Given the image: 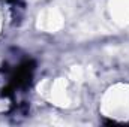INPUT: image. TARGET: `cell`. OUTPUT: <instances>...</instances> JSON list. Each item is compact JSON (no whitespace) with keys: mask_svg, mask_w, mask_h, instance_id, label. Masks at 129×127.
<instances>
[{"mask_svg":"<svg viewBox=\"0 0 129 127\" xmlns=\"http://www.w3.org/2000/svg\"><path fill=\"white\" fill-rule=\"evenodd\" d=\"M64 24V18L57 8H45L39 12L36 18V27L41 32L56 33L59 32Z\"/></svg>","mask_w":129,"mask_h":127,"instance_id":"3","label":"cell"},{"mask_svg":"<svg viewBox=\"0 0 129 127\" xmlns=\"http://www.w3.org/2000/svg\"><path fill=\"white\" fill-rule=\"evenodd\" d=\"M38 90L47 100H50L53 105H56L59 108H68L72 103L68 81L64 78H57L54 81L45 79V81H42V84H39Z\"/></svg>","mask_w":129,"mask_h":127,"instance_id":"2","label":"cell"},{"mask_svg":"<svg viewBox=\"0 0 129 127\" xmlns=\"http://www.w3.org/2000/svg\"><path fill=\"white\" fill-rule=\"evenodd\" d=\"M0 29H2V21H0Z\"/></svg>","mask_w":129,"mask_h":127,"instance_id":"7","label":"cell"},{"mask_svg":"<svg viewBox=\"0 0 129 127\" xmlns=\"http://www.w3.org/2000/svg\"><path fill=\"white\" fill-rule=\"evenodd\" d=\"M110 15L113 21L122 27L129 26V0H110Z\"/></svg>","mask_w":129,"mask_h":127,"instance_id":"4","label":"cell"},{"mask_svg":"<svg viewBox=\"0 0 129 127\" xmlns=\"http://www.w3.org/2000/svg\"><path fill=\"white\" fill-rule=\"evenodd\" d=\"M86 75H87V72H86L84 67H81V66H72V67L69 69V75H68V76H69L71 81L81 82V81L86 79Z\"/></svg>","mask_w":129,"mask_h":127,"instance_id":"5","label":"cell"},{"mask_svg":"<svg viewBox=\"0 0 129 127\" xmlns=\"http://www.w3.org/2000/svg\"><path fill=\"white\" fill-rule=\"evenodd\" d=\"M6 108H8V103H6L5 100H2V99H0V111H5Z\"/></svg>","mask_w":129,"mask_h":127,"instance_id":"6","label":"cell"},{"mask_svg":"<svg viewBox=\"0 0 129 127\" xmlns=\"http://www.w3.org/2000/svg\"><path fill=\"white\" fill-rule=\"evenodd\" d=\"M102 115L114 120H129V84L110 87L101 102Z\"/></svg>","mask_w":129,"mask_h":127,"instance_id":"1","label":"cell"}]
</instances>
